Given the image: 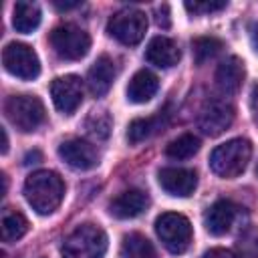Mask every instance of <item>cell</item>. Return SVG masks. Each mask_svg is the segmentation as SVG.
<instances>
[{
    "mask_svg": "<svg viewBox=\"0 0 258 258\" xmlns=\"http://www.w3.org/2000/svg\"><path fill=\"white\" fill-rule=\"evenodd\" d=\"M24 198L40 216L52 214L64 198V181L56 171L38 169L24 181Z\"/></svg>",
    "mask_w": 258,
    "mask_h": 258,
    "instance_id": "1",
    "label": "cell"
},
{
    "mask_svg": "<svg viewBox=\"0 0 258 258\" xmlns=\"http://www.w3.org/2000/svg\"><path fill=\"white\" fill-rule=\"evenodd\" d=\"M250 157H252L250 141L244 139V137H236V139H230V141L218 145L212 151L210 167L216 175L232 179V177H238L246 169Z\"/></svg>",
    "mask_w": 258,
    "mask_h": 258,
    "instance_id": "2",
    "label": "cell"
},
{
    "mask_svg": "<svg viewBox=\"0 0 258 258\" xmlns=\"http://www.w3.org/2000/svg\"><path fill=\"white\" fill-rule=\"evenodd\" d=\"M62 258H105L107 234L95 224L75 228L62 242Z\"/></svg>",
    "mask_w": 258,
    "mask_h": 258,
    "instance_id": "3",
    "label": "cell"
},
{
    "mask_svg": "<svg viewBox=\"0 0 258 258\" xmlns=\"http://www.w3.org/2000/svg\"><path fill=\"white\" fill-rule=\"evenodd\" d=\"M4 113L8 121L22 133L36 131L46 117L44 105L34 95H12L4 103Z\"/></svg>",
    "mask_w": 258,
    "mask_h": 258,
    "instance_id": "4",
    "label": "cell"
},
{
    "mask_svg": "<svg viewBox=\"0 0 258 258\" xmlns=\"http://www.w3.org/2000/svg\"><path fill=\"white\" fill-rule=\"evenodd\" d=\"M107 32L121 44L135 46L143 40L147 32V16L137 8H121L109 18Z\"/></svg>",
    "mask_w": 258,
    "mask_h": 258,
    "instance_id": "5",
    "label": "cell"
},
{
    "mask_svg": "<svg viewBox=\"0 0 258 258\" xmlns=\"http://www.w3.org/2000/svg\"><path fill=\"white\" fill-rule=\"evenodd\" d=\"M155 232L171 254H183L191 244V224L177 212H165L155 220Z\"/></svg>",
    "mask_w": 258,
    "mask_h": 258,
    "instance_id": "6",
    "label": "cell"
},
{
    "mask_svg": "<svg viewBox=\"0 0 258 258\" xmlns=\"http://www.w3.org/2000/svg\"><path fill=\"white\" fill-rule=\"evenodd\" d=\"M52 50L64 60H79L91 48V36L77 24H60L50 32Z\"/></svg>",
    "mask_w": 258,
    "mask_h": 258,
    "instance_id": "7",
    "label": "cell"
},
{
    "mask_svg": "<svg viewBox=\"0 0 258 258\" xmlns=\"http://www.w3.org/2000/svg\"><path fill=\"white\" fill-rule=\"evenodd\" d=\"M2 64L4 69L22 81H32L40 75V60L36 52L22 42H10L2 50Z\"/></svg>",
    "mask_w": 258,
    "mask_h": 258,
    "instance_id": "8",
    "label": "cell"
},
{
    "mask_svg": "<svg viewBox=\"0 0 258 258\" xmlns=\"http://www.w3.org/2000/svg\"><path fill=\"white\" fill-rule=\"evenodd\" d=\"M232 121H234V107L224 99L208 101L198 115V127L210 137L222 135L232 125Z\"/></svg>",
    "mask_w": 258,
    "mask_h": 258,
    "instance_id": "9",
    "label": "cell"
},
{
    "mask_svg": "<svg viewBox=\"0 0 258 258\" xmlns=\"http://www.w3.org/2000/svg\"><path fill=\"white\" fill-rule=\"evenodd\" d=\"M50 97L54 107L64 113L71 115L79 109V105L83 103V81L77 75H64V77H56L50 83Z\"/></svg>",
    "mask_w": 258,
    "mask_h": 258,
    "instance_id": "10",
    "label": "cell"
},
{
    "mask_svg": "<svg viewBox=\"0 0 258 258\" xmlns=\"http://www.w3.org/2000/svg\"><path fill=\"white\" fill-rule=\"evenodd\" d=\"M58 155L67 165H71L75 169H83V171L93 169L99 163V151L95 149V145H91L89 141L79 139V137L62 141L58 145Z\"/></svg>",
    "mask_w": 258,
    "mask_h": 258,
    "instance_id": "11",
    "label": "cell"
},
{
    "mask_svg": "<svg viewBox=\"0 0 258 258\" xmlns=\"http://www.w3.org/2000/svg\"><path fill=\"white\" fill-rule=\"evenodd\" d=\"M159 185L169 194L177 198H187L194 194L198 185V175L194 169L187 167H163L157 173Z\"/></svg>",
    "mask_w": 258,
    "mask_h": 258,
    "instance_id": "12",
    "label": "cell"
},
{
    "mask_svg": "<svg viewBox=\"0 0 258 258\" xmlns=\"http://www.w3.org/2000/svg\"><path fill=\"white\" fill-rule=\"evenodd\" d=\"M238 206L230 200H218L214 202L206 214H204V226L210 234L214 236H224L226 232H230L236 216H238Z\"/></svg>",
    "mask_w": 258,
    "mask_h": 258,
    "instance_id": "13",
    "label": "cell"
},
{
    "mask_svg": "<svg viewBox=\"0 0 258 258\" xmlns=\"http://www.w3.org/2000/svg\"><path fill=\"white\" fill-rule=\"evenodd\" d=\"M117 77V69H115V62L111 56L107 54H101L93 67L89 69V75H87V87L91 91L93 97H105L113 85Z\"/></svg>",
    "mask_w": 258,
    "mask_h": 258,
    "instance_id": "14",
    "label": "cell"
},
{
    "mask_svg": "<svg viewBox=\"0 0 258 258\" xmlns=\"http://www.w3.org/2000/svg\"><path fill=\"white\" fill-rule=\"evenodd\" d=\"M147 206H149V198L145 191L125 189L109 204V212H111V216H115L119 220H129V218H137L139 214H143L147 210Z\"/></svg>",
    "mask_w": 258,
    "mask_h": 258,
    "instance_id": "15",
    "label": "cell"
},
{
    "mask_svg": "<svg viewBox=\"0 0 258 258\" xmlns=\"http://www.w3.org/2000/svg\"><path fill=\"white\" fill-rule=\"evenodd\" d=\"M244 77H246L244 62L238 56H228L216 69V87L220 89L222 95H234L240 91Z\"/></svg>",
    "mask_w": 258,
    "mask_h": 258,
    "instance_id": "16",
    "label": "cell"
},
{
    "mask_svg": "<svg viewBox=\"0 0 258 258\" xmlns=\"http://www.w3.org/2000/svg\"><path fill=\"white\" fill-rule=\"evenodd\" d=\"M145 58H147V62H151L159 69H169L179 62L181 52H179V46L175 44V40H171L167 36H153L145 48Z\"/></svg>",
    "mask_w": 258,
    "mask_h": 258,
    "instance_id": "17",
    "label": "cell"
},
{
    "mask_svg": "<svg viewBox=\"0 0 258 258\" xmlns=\"http://www.w3.org/2000/svg\"><path fill=\"white\" fill-rule=\"evenodd\" d=\"M157 89H159L157 77L151 71L141 69L131 77L127 85V99L131 103H147L157 93Z\"/></svg>",
    "mask_w": 258,
    "mask_h": 258,
    "instance_id": "18",
    "label": "cell"
},
{
    "mask_svg": "<svg viewBox=\"0 0 258 258\" xmlns=\"http://www.w3.org/2000/svg\"><path fill=\"white\" fill-rule=\"evenodd\" d=\"M40 24V8L38 4L34 2H26V0H20L14 4V12H12V26L22 32V34H28L32 32L34 28H38Z\"/></svg>",
    "mask_w": 258,
    "mask_h": 258,
    "instance_id": "19",
    "label": "cell"
},
{
    "mask_svg": "<svg viewBox=\"0 0 258 258\" xmlns=\"http://www.w3.org/2000/svg\"><path fill=\"white\" fill-rule=\"evenodd\" d=\"M121 258H157L153 244L143 234H127L121 244Z\"/></svg>",
    "mask_w": 258,
    "mask_h": 258,
    "instance_id": "20",
    "label": "cell"
},
{
    "mask_svg": "<svg viewBox=\"0 0 258 258\" xmlns=\"http://www.w3.org/2000/svg\"><path fill=\"white\" fill-rule=\"evenodd\" d=\"M0 232H2V240L4 242H16L28 232V220L16 210H6L2 214Z\"/></svg>",
    "mask_w": 258,
    "mask_h": 258,
    "instance_id": "21",
    "label": "cell"
},
{
    "mask_svg": "<svg viewBox=\"0 0 258 258\" xmlns=\"http://www.w3.org/2000/svg\"><path fill=\"white\" fill-rule=\"evenodd\" d=\"M200 151V139L194 133H183L167 143L165 155L171 159H189Z\"/></svg>",
    "mask_w": 258,
    "mask_h": 258,
    "instance_id": "22",
    "label": "cell"
},
{
    "mask_svg": "<svg viewBox=\"0 0 258 258\" xmlns=\"http://www.w3.org/2000/svg\"><path fill=\"white\" fill-rule=\"evenodd\" d=\"M159 121H161V115L133 119L129 123V127H127V139H129V143H141L147 137H151L159 129Z\"/></svg>",
    "mask_w": 258,
    "mask_h": 258,
    "instance_id": "23",
    "label": "cell"
},
{
    "mask_svg": "<svg viewBox=\"0 0 258 258\" xmlns=\"http://www.w3.org/2000/svg\"><path fill=\"white\" fill-rule=\"evenodd\" d=\"M222 48H224L222 40H218L214 36H200L191 42V50H194V56H196L198 64H204L206 60H212L214 56H218L222 52Z\"/></svg>",
    "mask_w": 258,
    "mask_h": 258,
    "instance_id": "24",
    "label": "cell"
},
{
    "mask_svg": "<svg viewBox=\"0 0 258 258\" xmlns=\"http://www.w3.org/2000/svg\"><path fill=\"white\" fill-rule=\"evenodd\" d=\"M85 129L95 139H107L109 133H111V117H109V113L107 111H93L85 121Z\"/></svg>",
    "mask_w": 258,
    "mask_h": 258,
    "instance_id": "25",
    "label": "cell"
},
{
    "mask_svg": "<svg viewBox=\"0 0 258 258\" xmlns=\"http://www.w3.org/2000/svg\"><path fill=\"white\" fill-rule=\"evenodd\" d=\"M238 252L242 258H258V228H248L238 240Z\"/></svg>",
    "mask_w": 258,
    "mask_h": 258,
    "instance_id": "26",
    "label": "cell"
},
{
    "mask_svg": "<svg viewBox=\"0 0 258 258\" xmlns=\"http://www.w3.org/2000/svg\"><path fill=\"white\" fill-rule=\"evenodd\" d=\"M185 8L194 14H212L226 8V2H185Z\"/></svg>",
    "mask_w": 258,
    "mask_h": 258,
    "instance_id": "27",
    "label": "cell"
},
{
    "mask_svg": "<svg viewBox=\"0 0 258 258\" xmlns=\"http://www.w3.org/2000/svg\"><path fill=\"white\" fill-rule=\"evenodd\" d=\"M155 22L161 26V28H169L171 20H169V6L167 4H161L155 8Z\"/></svg>",
    "mask_w": 258,
    "mask_h": 258,
    "instance_id": "28",
    "label": "cell"
},
{
    "mask_svg": "<svg viewBox=\"0 0 258 258\" xmlns=\"http://www.w3.org/2000/svg\"><path fill=\"white\" fill-rule=\"evenodd\" d=\"M204 258H238V256L228 248H212L204 254Z\"/></svg>",
    "mask_w": 258,
    "mask_h": 258,
    "instance_id": "29",
    "label": "cell"
},
{
    "mask_svg": "<svg viewBox=\"0 0 258 258\" xmlns=\"http://www.w3.org/2000/svg\"><path fill=\"white\" fill-rule=\"evenodd\" d=\"M250 109H252V119L258 125V83L252 87V93H250Z\"/></svg>",
    "mask_w": 258,
    "mask_h": 258,
    "instance_id": "30",
    "label": "cell"
},
{
    "mask_svg": "<svg viewBox=\"0 0 258 258\" xmlns=\"http://www.w3.org/2000/svg\"><path fill=\"white\" fill-rule=\"evenodd\" d=\"M54 6L58 8V10H69V8H77L79 6V2H54Z\"/></svg>",
    "mask_w": 258,
    "mask_h": 258,
    "instance_id": "31",
    "label": "cell"
},
{
    "mask_svg": "<svg viewBox=\"0 0 258 258\" xmlns=\"http://www.w3.org/2000/svg\"><path fill=\"white\" fill-rule=\"evenodd\" d=\"M250 38H252V44H254V48L258 50V22L252 26V32H250Z\"/></svg>",
    "mask_w": 258,
    "mask_h": 258,
    "instance_id": "32",
    "label": "cell"
},
{
    "mask_svg": "<svg viewBox=\"0 0 258 258\" xmlns=\"http://www.w3.org/2000/svg\"><path fill=\"white\" fill-rule=\"evenodd\" d=\"M8 151V135H6V129H2V153Z\"/></svg>",
    "mask_w": 258,
    "mask_h": 258,
    "instance_id": "33",
    "label": "cell"
},
{
    "mask_svg": "<svg viewBox=\"0 0 258 258\" xmlns=\"http://www.w3.org/2000/svg\"><path fill=\"white\" fill-rule=\"evenodd\" d=\"M256 173H258V167H256Z\"/></svg>",
    "mask_w": 258,
    "mask_h": 258,
    "instance_id": "34",
    "label": "cell"
}]
</instances>
